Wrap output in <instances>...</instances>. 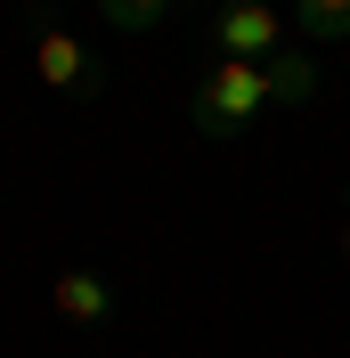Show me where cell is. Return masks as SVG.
<instances>
[{"label": "cell", "mask_w": 350, "mask_h": 358, "mask_svg": "<svg viewBox=\"0 0 350 358\" xmlns=\"http://www.w3.org/2000/svg\"><path fill=\"white\" fill-rule=\"evenodd\" d=\"M269 106V82L253 57H204L196 66V90H188V122H196L204 138H220V147H237L244 131H253V114Z\"/></svg>", "instance_id": "obj_1"}, {"label": "cell", "mask_w": 350, "mask_h": 358, "mask_svg": "<svg viewBox=\"0 0 350 358\" xmlns=\"http://www.w3.org/2000/svg\"><path fill=\"white\" fill-rule=\"evenodd\" d=\"M33 73H41V90H57L74 106L106 98V57H98L82 33H66L57 8H41V0H33Z\"/></svg>", "instance_id": "obj_2"}, {"label": "cell", "mask_w": 350, "mask_h": 358, "mask_svg": "<svg viewBox=\"0 0 350 358\" xmlns=\"http://www.w3.org/2000/svg\"><path fill=\"white\" fill-rule=\"evenodd\" d=\"M285 49V24L269 0H220V17H212V57H253V66H269Z\"/></svg>", "instance_id": "obj_3"}, {"label": "cell", "mask_w": 350, "mask_h": 358, "mask_svg": "<svg viewBox=\"0 0 350 358\" xmlns=\"http://www.w3.org/2000/svg\"><path fill=\"white\" fill-rule=\"evenodd\" d=\"M49 310L66 317V326H106L114 317V285L98 277V268H66V277L49 285Z\"/></svg>", "instance_id": "obj_4"}, {"label": "cell", "mask_w": 350, "mask_h": 358, "mask_svg": "<svg viewBox=\"0 0 350 358\" xmlns=\"http://www.w3.org/2000/svg\"><path fill=\"white\" fill-rule=\"evenodd\" d=\"M261 82H269V106H309L318 98V57L309 49H277L261 66Z\"/></svg>", "instance_id": "obj_5"}, {"label": "cell", "mask_w": 350, "mask_h": 358, "mask_svg": "<svg viewBox=\"0 0 350 358\" xmlns=\"http://www.w3.org/2000/svg\"><path fill=\"white\" fill-rule=\"evenodd\" d=\"M106 24H122V33H163V24L179 17V0H90Z\"/></svg>", "instance_id": "obj_6"}, {"label": "cell", "mask_w": 350, "mask_h": 358, "mask_svg": "<svg viewBox=\"0 0 350 358\" xmlns=\"http://www.w3.org/2000/svg\"><path fill=\"white\" fill-rule=\"evenodd\" d=\"M293 33L302 41H350V0H293Z\"/></svg>", "instance_id": "obj_7"}, {"label": "cell", "mask_w": 350, "mask_h": 358, "mask_svg": "<svg viewBox=\"0 0 350 358\" xmlns=\"http://www.w3.org/2000/svg\"><path fill=\"white\" fill-rule=\"evenodd\" d=\"M342 261H350V220H342Z\"/></svg>", "instance_id": "obj_8"}, {"label": "cell", "mask_w": 350, "mask_h": 358, "mask_svg": "<svg viewBox=\"0 0 350 358\" xmlns=\"http://www.w3.org/2000/svg\"><path fill=\"white\" fill-rule=\"evenodd\" d=\"M179 8H196V0H179Z\"/></svg>", "instance_id": "obj_9"}]
</instances>
